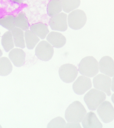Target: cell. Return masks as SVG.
Listing matches in <instances>:
<instances>
[{
	"label": "cell",
	"mask_w": 114,
	"mask_h": 128,
	"mask_svg": "<svg viewBox=\"0 0 114 128\" xmlns=\"http://www.w3.org/2000/svg\"><path fill=\"white\" fill-rule=\"evenodd\" d=\"M86 111L79 101H75L68 106L65 112V117L70 123H78L82 120Z\"/></svg>",
	"instance_id": "6da1fadb"
},
{
	"label": "cell",
	"mask_w": 114,
	"mask_h": 128,
	"mask_svg": "<svg viewBox=\"0 0 114 128\" xmlns=\"http://www.w3.org/2000/svg\"><path fill=\"white\" fill-rule=\"evenodd\" d=\"M99 70L98 63L92 56L83 58L79 64V72L85 76L90 78L94 76L98 72Z\"/></svg>",
	"instance_id": "7a4b0ae2"
},
{
	"label": "cell",
	"mask_w": 114,
	"mask_h": 128,
	"mask_svg": "<svg viewBox=\"0 0 114 128\" xmlns=\"http://www.w3.org/2000/svg\"><path fill=\"white\" fill-rule=\"evenodd\" d=\"M106 98L104 92L96 89H92L85 95L84 100L89 110H95Z\"/></svg>",
	"instance_id": "3957f363"
},
{
	"label": "cell",
	"mask_w": 114,
	"mask_h": 128,
	"mask_svg": "<svg viewBox=\"0 0 114 128\" xmlns=\"http://www.w3.org/2000/svg\"><path fill=\"white\" fill-rule=\"evenodd\" d=\"M86 21V16L82 10H74L68 15V24L73 30H78L82 28L85 26Z\"/></svg>",
	"instance_id": "277c9868"
},
{
	"label": "cell",
	"mask_w": 114,
	"mask_h": 128,
	"mask_svg": "<svg viewBox=\"0 0 114 128\" xmlns=\"http://www.w3.org/2000/svg\"><path fill=\"white\" fill-rule=\"evenodd\" d=\"M35 53L37 58L42 61H49L52 57L54 49L52 46L46 41L40 42L35 49Z\"/></svg>",
	"instance_id": "5b68a950"
},
{
	"label": "cell",
	"mask_w": 114,
	"mask_h": 128,
	"mask_svg": "<svg viewBox=\"0 0 114 128\" xmlns=\"http://www.w3.org/2000/svg\"><path fill=\"white\" fill-rule=\"evenodd\" d=\"M78 74L76 67L72 64H64L59 68L60 78L65 83H70L72 82L76 79Z\"/></svg>",
	"instance_id": "8992f818"
},
{
	"label": "cell",
	"mask_w": 114,
	"mask_h": 128,
	"mask_svg": "<svg viewBox=\"0 0 114 128\" xmlns=\"http://www.w3.org/2000/svg\"><path fill=\"white\" fill-rule=\"evenodd\" d=\"M97 112L104 123H110L114 120V108L108 101L102 102L98 107Z\"/></svg>",
	"instance_id": "52a82bcc"
},
{
	"label": "cell",
	"mask_w": 114,
	"mask_h": 128,
	"mask_svg": "<svg viewBox=\"0 0 114 128\" xmlns=\"http://www.w3.org/2000/svg\"><path fill=\"white\" fill-rule=\"evenodd\" d=\"M93 82L96 89L106 93L108 96H110L112 81L110 77L105 74H99L94 78Z\"/></svg>",
	"instance_id": "ba28073f"
},
{
	"label": "cell",
	"mask_w": 114,
	"mask_h": 128,
	"mask_svg": "<svg viewBox=\"0 0 114 128\" xmlns=\"http://www.w3.org/2000/svg\"><path fill=\"white\" fill-rule=\"evenodd\" d=\"M67 15L64 12L53 16L50 18L49 24L51 28L54 30L65 32L68 29Z\"/></svg>",
	"instance_id": "9c48e42d"
},
{
	"label": "cell",
	"mask_w": 114,
	"mask_h": 128,
	"mask_svg": "<svg viewBox=\"0 0 114 128\" xmlns=\"http://www.w3.org/2000/svg\"><path fill=\"white\" fill-rule=\"evenodd\" d=\"M92 83L90 78L84 76H80L73 84V90L76 94L82 95L90 89Z\"/></svg>",
	"instance_id": "30bf717a"
},
{
	"label": "cell",
	"mask_w": 114,
	"mask_h": 128,
	"mask_svg": "<svg viewBox=\"0 0 114 128\" xmlns=\"http://www.w3.org/2000/svg\"><path fill=\"white\" fill-rule=\"evenodd\" d=\"M99 69L101 73L109 77L114 76V61L108 56L102 57L99 63Z\"/></svg>",
	"instance_id": "8fae6325"
},
{
	"label": "cell",
	"mask_w": 114,
	"mask_h": 128,
	"mask_svg": "<svg viewBox=\"0 0 114 128\" xmlns=\"http://www.w3.org/2000/svg\"><path fill=\"white\" fill-rule=\"evenodd\" d=\"M9 57L16 67L22 66L24 64L26 54L22 49L18 48L12 49L9 53Z\"/></svg>",
	"instance_id": "7c38bea8"
},
{
	"label": "cell",
	"mask_w": 114,
	"mask_h": 128,
	"mask_svg": "<svg viewBox=\"0 0 114 128\" xmlns=\"http://www.w3.org/2000/svg\"><path fill=\"white\" fill-rule=\"evenodd\" d=\"M46 40L52 46L56 48L64 46L66 42V37L61 33L57 32H52L49 33Z\"/></svg>",
	"instance_id": "4fadbf2b"
},
{
	"label": "cell",
	"mask_w": 114,
	"mask_h": 128,
	"mask_svg": "<svg viewBox=\"0 0 114 128\" xmlns=\"http://www.w3.org/2000/svg\"><path fill=\"white\" fill-rule=\"evenodd\" d=\"M83 126L84 128H102V125L92 112L88 113L85 116L82 122Z\"/></svg>",
	"instance_id": "5bb4252c"
},
{
	"label": "cell",
	"mask_w": 114,
	"mask_h": 128,
	"mask_svg": "<svg viewBox=\"0 0 114 128\" xmlns=\"http://www.w3.org/2000/svg\"><path fill=\"white\" fill-rule=\"evenodd\" d=\"M30 30L42 39H45L50 32L48 26L41 22L33 24L30 27Z\"/></svg>",
	"instance_id": "9a60e30c"
},
{
	"label": "cell",
	"mask_w": 114,
	"mask_h": 128,
	"mask_svg": "<svg viewBox=\"0 0 114 128\" xmlns=\"http://www.w3.org/2000/svg\"><path fill=\"white\" fill-rule=\"evenodd\" d=\"M14 44L16 47L24 48L26 47L23 30L16 27L11 31Z\"/></svg>",
	"instance_id": "2e32d148"
},
{
	"label": "cell",
	"mask_w": 114,
	"mask_h": 128,
	"mask_svg": "<svg viewBox=\"0 0 114 128\" xmlns=\"http://www.w3.org/2000/svg\"><path fill=\"white\" fill-rule=\"evenodd\" d=\"M2 44L4 50L6 52H9L14 48V44L11 31L6 32L2 36Z\"/></svg>",
	"instance_id": "e0dca14e"
},
{
	"label": "cell",
	"mask_w": 114,
	"mask_h": 128,
	"mask_svg": "<svg viewBox=\"0 0 114 128\" xmlns=\"http://www.w3.org/2000/svg\"><path fill=\"white\" fill-rule=\"evenodd\" d=\"M24 36L26 46L27 48L29 50L34 49L40 41L38 36L30 30H28L26 31Z\"/></svg>",
	"instance_id": "ac0fdd59"
},
{
	"label": "cell",
	"mask_w": 114,
	"mask_h": 128,
	"mask_svg": "<svg viewBox=\"0 0 114 128\" xmlns=\"http://www.w3.org/2000/svg\"><path fill=\"white\" fill-rule=\"evenodd\" d=\"M62 2L57 0H51L47 7V12L50 17L60 14L62 10Z\"/></svg>",
	"instance_id": "d6986e66"
},
{
	"label": "cell",
	"mask_w": 114,
	"mask_h": 128,
	"mask_svg": "<svg viewBox=\"0 0 114 128\" xmlns=\"http://www.w3.org/2000/svg\"><path fill=\"white\" fill-rule=\"evenodd\" d=\"M12 66L7 57L0 58V76H6L10 74L12 70Z\"/></svg>",
	"instance_id": "ffe728a7"
},
{
	"label": "cell",
	"mask_w": 114,
	"mask_h": 128,
	"mask_svg": "<svg viewBox=\"0 0 114 128\" xmlns=\"http://www.w3.org/2000/svg\"><path fill=\"white\" fill-rule=\"evenodd\" d=\"M16 27L23 30L26 31L29 29L30 24L26 15L24 12L19 13L15 19Z\"/></svg>",
	"instance_id": "44dd1931"
},
{
	"label": "cell",
	"mask_w": 114,
	"mask_h": 128,
	"mask_svg": "<svg viewBox=\"0 0 114 128\" xmlns=\"http://www.w3.org/2000/svg\"><path fill=\"white\" fill-rule=\"evenodd\" d=\"M62 8L66 13H70L78 8L80 4V0H62Z\"/></svg>",
	"instance_id": "7402d4cb"
},
{
	"label": "cell",
	"mask_w": 114,
	"mask_h": 128,
	"mask_svg": "<svg viewBox=\"0 0 114 128\" xmlns=\"http://www.w3.org/2000/svg\"><path fill=\"white\" fill-rule=\"evenodd\" d=\"M16 17L12 15H8L4 18H0V25L11 31L16 27L15 22Z\"/></svg>",
	"instance_id": "603a6c76"
},
{
	"label": "cell",
	"mask_w": 114,
	"mask_h": 128,
	"mask_svg": "<svg viewBox=\"0 0 114 128\" xmlns=\"http://www.w3.org/2000/svg\"><path fill=\"white\" fill-rule=\"evenodd\" d=\"M66 126V123L62 117H58L49 122L47 128H65Z\"/></svg>",
	"instance_id": "cb8c5ba5"
},
{
	"label": "cell",
	"mask_w": 114,
	"mask_h": 128,
	"mask_svg": "<svg viewBox=\"0 0 114 128\" xmlns=\"http://www.w3.org/2000/svg\"><path fill=\"white\" fill-rule=\"evenodd\" d=\"M66 128H80L81 127L80 126V124H76L74 123H70V124H66Z\"/></svg>",
	"instance_id": "d4e9b609"
},
{
	"label": "cell",
	"mask_w": 114,
	"mask_h": 128,
	"mask_svg": "<svg viewBox=\"0 0 114 128\" xmlns=\"http://www.w3.org/2000/svg\"><path fill=\"white\" fill-rule=\"evenodd\" d=\"M11 0L14 3L18 4H22L23 2V0Z\"/></svg>",
	"instance_id": "484cf974"
},
{
	"label": "cell",
	"mask_w": 114,
	"mask_h": 128,
	"mask_svg": "<svg viewBox=\"0 0 114 128\" xmlns=\"http://www.w3.org/2000/svg\"><path fill=\"white\" fill-rule=\"evenodd\" d=\"M111 88H112V90L114 92V76L112 80Z\"/></svg>",
	"instance_id": "4316f807"
},
{
	"label": "cell",
	"mask_w": 114,
	"mask_h": 128,
	"mask_svg": "<svg viewBox=\"0 0 114 128\" xmlns=\"http://www.w3.org/2000/svg\"><path fill=\"white\" fill-rule=\"evenodd\" d=\"M111 98H112V102L114 104V94H113L112 95Z\"/></svg>",
	"instance_id": "83f0119b"
},
{
	"label": "cell",
	"mask_w": 114,
	"mask_h": 128,
	"mask_svg": "<svg viewBox=\"0 0 114 128\" xmlns=\"http://www.w3.org/2000/svg\"><path fill=\"white\" fill-rule=\"evenodd\" d=\"M2 50L0 49V57L2 56Z\"/></svg>",
	"instance_id": "f1b7e54d"
},
{
	"label": "cell",
	"mask_w": 114,
	"mask_h": 128,
	"mask_svg": "<svg viewBox=\"0 0 114 128\" xmlns=\"http://www.w3.org/2000/svg\"><path fill=\"white\" fill-rule=\"evenodd\" d=\"M57 0L60 1V2H62V0Z\"/></svg>",
	"instance_id": "f546056e"
},
{
	"label": "cell",
	"mask_w": 114,
	"mask_h": 128,
	"mask_svg": "<svg viewBox=\"0 0 114 128\" xmlns=\"http://www.w3.org/2000/svg\"></svg>",
	"instance_id": "4dcf8cb0"
}]
</instances>
